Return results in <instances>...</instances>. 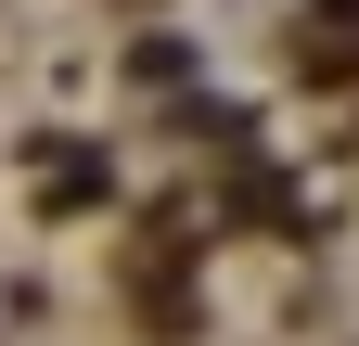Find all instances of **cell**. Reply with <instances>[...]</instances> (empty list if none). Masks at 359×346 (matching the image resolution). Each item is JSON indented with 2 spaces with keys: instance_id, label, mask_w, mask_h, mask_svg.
<instances>
[{
  "instance_id": "obj_1",
  "label": "cell",
  "mask_w": 359,
  "mask_h": 346,
  "mask_svg": "<svg viewBox=\"0 0 359 346\" xmlns=\"http://www.w3.org/2000/svg\"><path fill=\"white\" fill-rule=\"evenodd\" d=\"M39 193H52V205H90V193H103V167H90L77 141H52V167H39Z\"/></svg>"
}]
</instances>
